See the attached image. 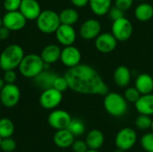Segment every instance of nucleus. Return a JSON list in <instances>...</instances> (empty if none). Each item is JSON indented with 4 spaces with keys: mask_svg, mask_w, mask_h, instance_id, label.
I'll return each instance as SVG.
<instances>
[{
    "mask_svg": "<svg viewBox=\"0 0 153 152\" xmlns=\"http://www.w3.org/2000/svg\"><path fill=\"white\" fill-rule=\"evenodd\" d=\"M69 89L84 95L105 96L108 92V87L101 75L92 66L86 64H79L68 68L65 73Z\"/></svg>",
    "mask_w": 153,
    "mask_h": 152,
    "instance_id": "1",
    "label": "nucleus"
},
{
    "mask_svg": "<svg viewBox=\"0 0 153 152\" xmlns=\"http://www.w3.org/2000/svg\"><path fill=\"white\" fill-rule=\"evenodd\" d=\"M24 56L23 48L20 45H8L0 54V68L4 72L18 68Z\"/></svg>",
    "mask_w": 153,
    "mask_h": 152,
    "instance_id": "2",
    "label": "nucleus"
},
{
    "mask_svg": "<svg viewBox=\"0 0 153 152\" xmlns=\"http://www.w3.org/2000/svg\"><path fill=\"white\" fill-rule=\"evenodd\" d=\"M127 103L123 95L114 91H108L103 99V107L106 112L114 117H121L126 114L128 109Z\"/></svg>",
    "mask_w": 153,
    "mask_h": 152,
    "instance_id": "3",
    "label": "nucleus"
},
{
    "mask_svg": "<svg viewBox=\"0 0 153 152\" xmlns=\"http://www.w3.org/2000/svg\"><path fill=\"white\" fill-rule=\"evenodd\" d=\"M18 69L23 77L33 79L45 69V63L39 55L29 54L23 56Z\"/></svg>",
    "mask_w": 153,
    "mask_h": 152,
    "instance_id": "4",
    "label": "nucleus"
},
{
    "mask_svg": "<svg viewBox=\"0 0 153 152\" xmlns=\"http://www.w3.org/2000/svg\"><path fill=\"white\" fill-rule=\"evenodd\" d=\"M36 24L39 30L44 34L55 33L61 24L59 13L53 10H43L36 19Z\"/></svg>",
    "mask_w": 153,
    "mask_h": 152,
    "instance_id": "5",
    "label": "nucleus"
},
{
    "mask_svg": "<svg viewBox=\"0 0 153 152\" xmlns=\"http://www.w3.org/2000/svg\"><path fill=\"white\" fill-rule=\"evenodd\" d=\"M137 142V133L131 127H124L120 129L115 137V145L117 149L127 151L134 148Z\"/></svg>",
    "mask_w": 153,
    "mask_h": 152,
    "instance_id": "6",
    "label": "nucleus"
},
{
    "mask_svg": "<svg viewBox=\"0 0 153 152\" xmlns=\"http://www.w3.org/2000/svg\"><path fill=\"white\" fill-rule=\"evenodd\" d=\"M134 31V27L132 22L125 16L117 20L113 21L111 27V33L117 39V41H126L128 40Z\"/></svg>",
    "mask_w": 153,
    "mask_h": 152,
    "instance_id": "7",
    "label": "nucleus"
},
{
    "mask_svg": "<svg viewBox=\"0 0 153 152\" xmlns=\"http://www.w3.org/2000/svg\"><path fill=\"white\" fill-rule=\"evenodd\" d=\"M21 99V90L15 83H5L0 90V101L5 108L15 107Z\"/></svg>",
    "mask_w": 153,
    "mask_h": 152,
    "instance_id": "8",
    "label": "nucleus"
},
{
    "mask_svg": "<svg viewBox=\"0 0 153 152\" xmlns=\"http://www.w3.org/2000/svg\"><path fill=\"white\" fill-rule=\"evenodd\" d=\"M63 100V92L56 90L55 88H49L42 90L39 95V105L47 110L56 109Z\"/></svg>",
    "mask_w": 153,
    "mask_h": 152,
    "instance_id": "9",
    "label": "nucleus"
},
{
    "mask_svg": "<svg viewBox=\"0 0 153 152\" xmlns=\"http://www.w3.org/2000/svg\"><path fill=\"white\" fill-rule=\"evenodd\" d=\"M2 20L3 26L7 28L10 31H19L22 30L27 23V19L20 11L6 12L2 17Z\"/></svg>",
    "mask_w": 153,
    "mask_h": 152,
    "instance_id": "10",
    "label": "nucleus"
},
{
    "mask_svg": "<svg viewBox=\"0 0 153 152\" xmlns=\"http://www.w3.org/2000/svg\"><path fill=\"white\" fill-rule=\"evenodd\" d=\"M71 120L72 117L70 114L63 109H53L48 116V123L49 126H51L56 131L66 129Z\"/></svg>",
    "mask_w": 153,
    "mask_h": 152,
    "instance_id": "11",
    "label": "nucleus"
},
{
    "mask_svg": "<svg viewBox=\"0 0 153 152\" xmlns=\"http://www.w3.org/2000/svg\"><path fill=\"white\" fill-rule=\"evenodd\" d=\"M82 60V53L78 47H74V45L64 47L61 50L60 55V61L61 63L66 66L67 68L74 67L81 64Z\"/></svg>",
    "mask_w": 153,
    "mask_h": 152,
    "instance_id": "12",
    "label": "nucleus"
},
{
    "mask_svg": "<svg viewBox=\"0 0 153 152\" xmlns=\"http://www.w3.org/2000/svg\"><path fill=\"white\" fill-rule=\"evenodd\" d=\"M101 31V24L96 19H88L84 21L80 27V36L85 40L95 39Z\"/></svg>",
    "mask_w": 153,
    "mask_h": 152,
    "instance_id": "13",
    "label": "nucleus"
},
{
    "mask_svg": "<svg viewBox=\"0 0 153 152\" xmlns=\"http://www.w3.org/2000/svg\"><path fill=\"white\" fill-rule=\"evenodd\" d=\"M94 44L96 49L99 52L102 54H108L116 49L117 46V40L113 36L112 33L104 32V33H100L95 39Z\"/></svg>",
    "mask_w": 153,
    "mask_h": 152,
    "instance_id": "14",
    "label": "nucleus"
},
{
    "mask_svg": "<svg viewBox=\"0 0 153 152\" xmlns=\"http://www.w3.org/2000/svg\"><path fill=\"white\" fill-rule=\"evenodd\" d=\"M55 35L57 42L64 47L74 45L76 40V31L72 25L60 24Z\"/></svg>",
    "mask_w": 153,
    "mask_h": 152,
    "instance_id": "15",
    "label": "nucleus"
},
{
    "mask_svg": "<svg viewBox=\"0 0 153 152\" xmlns=\"http://www.w3.org/2000/svg\"><path fill=\"white\" fill-rule=\"evenodd\" d=\"M19 11L27 21H33L38 18L42 10L37 0H22Z\"/></svg>",
    "mask_w": 153,
    "mask_h": 152,
    "instance_id": "16",
    "label": "nucleus"
},
{
    "mask_svg": "<svg viewBox=\"0 0 153 152\" xmlns=\"http://www.w3.org/2000/svg\"><path fill=\"white\" fill-rule=\"evenodd\" d=\"M56 76L57 74L55 72L49 69H44L36 77H34L32 81L37 88L41 90H44L53 87V83Z\"/></svg>",
    "mask_w": 153,
    "mask_h": 152,
    "instance_id": "17",
    "label": "nucleus"
},
{
    "mask_svg": "<svg viewBox=\"0 0 153 152\" xmlns=\"http://www.w3.org/2000/svg\"><path fill=\"white\" fill-rule=\"evenodd\" d=\"M74 138L75 137L74 134L67 128L56 130L53 136V142L60 149H67L71 148L73 142H74Z\"/></svg>",
    "mask_w": 153,
    "mask_h": 152,
    "instance_id": "18",
    "label": "nucleus"
},
{
    "mask_svg": "<svg viewBox=\"0 0 153 152\" xmlns=\"http://www.w3.org/2000/svg\"><path fill=\"white\" fill-rule=\"evenodd\" d=\"M61 50L62 49L60 48V47L58 45L48 44L42 48L39 56L45 64L51 65V64H54V63L57 62L58 60H60Z\"/></svg>",
    "mask_w": 153,
    "mask_h": 152,
    "instance_id": "19",
    "label": "nucleus"
},
{
    "mask_svg": "<svg viewBox=\"0 0 153 152\" xmlns=\"http://www.w3.org/2000/svg\"><path fill=\"white\" fill-rule=\"evenodd\" d=\"M134 108L139 114L152 116L153 115V93L141 95L134 103Z\"/></svg>",
    "mask_w": 153,
    "mask_h": 152,
    "instance_id": "20",
    "label": "nucleus"
},
{
    "mask_svg": "<svg viewBox=\"0 0 153 152\" xmlns=\"http://www.w3.org/2000/svg\"><path fill=\"white\" fill-rule=\"evenodd\" d=\"M131 79H132L131 71L129 70L128 67L125 65H119L114 71L113 80L115 83L120 88L127 87L131 82Z\"/></svg>",
    "mask_w": 153,
    "mask_h": 152,
    "instance_id": "21",
    "label": "nucleus"
},
{
    "mask_svg": "<svg viewBox=\"0 0 153 152\" xmlns=\"http://www.w3.org/2000/svg\"><path fill=\"white\" fill-rule=\"evenodd\" d=\"M134 87L138 90L141 95L152 93L153 91V76L149 73L139 74L134 82Z\"/></svg>",
    "mask_w": 153,
    "mask_h": 152,
    "instance_id": "22",
    "label": "nucleus"
},
{
    "mask_svg": "<svg viewBox=\"0 0 153 152\" xmlns=\"http://www.w3.org/2000/svg\"><path fill=\"white\" fill-rule=\"evenodd\" d=\"M85 142L89 149L100 150L105 142V136L100 130L93 129L86 134Z\"/></svg>",
    "mask_w": 153,
    "mask_h": 152,
    "instance_id": "23",
    "label": "nucleus"
},
{
    "mask_svg": "<svg viewBox=\"0 0 153 152\" xmlns=\"http://www.w3.org/2000/svg\"><path fill=\"white\" fill-rule=\"evenodd\" d=\"M89 5L95 15L102 16L108 14L112 7V0H89Z\"/></svg>",
    "mask_w": 153,
    "mask_h": 152,
    "instance_id": "24",
    "label": "nucleus"
},
{
    "mask_svg": "<svg viewBox=\"0 0 153 152\" xmlns=\"http://www.w3.org/2000/svg\"><path fill=\"white\" fill-rule=\"evenodd\" d=\"M134 16L140 22H148L153 17V6L149 3H141L134 9Z\"/></svg>",
    "mask_w": 153,
    "mask_h": 152,
    "instance_id": "25",
    "label": "nucleus"
},
{
    "mask_svg": "<svg viewBox=\"0 0 153 152\" xmlns=\"http://www.w3.org/2000/svg\"><path fill=\"white\" fill-rule=\"evenodd\" d=\"M59 19L61 24L74 25L79 20V13L74 8H65L59 13Z\"/></svg>",
    "mask_w": 153,
    "mask_h": 152,
    "instance_id": "26",
    "label": "nucleus"
},
{
    "mask_svg": "<svg viewBox=\"0 0 153 152\" xmlns=\"http://www.w3.org/2000/svg\"><path fill=\"white\" fill-rule=\"evenodd\" d=\"M13 133H14L13 122L7 117L1 118L0 119V137L2 139L12 137Z\"/></svg>",
    "mask_w": 153,
    "mask_h": 152,
    "instance_id": "27",
    "label": "nucleus"
},
{
    "mask_svg": "<svg viewBox=\"0 0 153 152\" xmlns=\"http://www.w3.org/2000/svg\"><path fill=\"white\" fill-rule=\"evenodd\" d=\"M67 129L74 134V137L82 136L86 130L84 123L79 118H72Z\"/></svg>",
    "mask_w": 153,
    "mask_h": 152,
    "instance_id": "28",
    "label": "nucleus"
},
{
    "mask_svg": "<svg viewBox=\"0 0 153 152\" xmlns=\"http://www.w3.org/2000/svg\"><path fill=\"white\" fill-rule=\"evenodd\" d=\"M152 123V119L151 118V116L147 115H143V114H139V116L135 118V121H134L135 127L142 131L151 129Z\"/></svg>",
    "mask_w": 153,
    "mask_h": 152,
    "instance_id": "29",
    "label": "nucleus"
},
{
    "mask_svg": "<svg viewBox=\"0 0 153 152\" xmlns=\"http://www.w3.org/2000/svg\"><path fill=\"white\" fill-rule=\"evenodd\" d=\"M143 150L146 152H153V132L143 134L140 141Z\"/></svg>",
    "mask_w": 153,
    "mask_h": 152,
    "instance_id": "30",
    "label": "nucleus"
},
{
    "mask_svg": "<svg viewBox=\"0 0 153 152\" xmlns=\"http://www.w3.org/2000/svg\"><path fill=\"white\" fill-rule=\"evenodd\" d=\"M125 99L129 103H135L141 96V93L135 87H128L125 90L124 95Z\"/></svg>",
    "mask_w": 153,
    "mask_h": 152,
    "instance_id": "31",
    "label": "nucleus"
},
{
    "mask_svg": "<svg viewBox=\"0 0 153 152\" xmlns=\"http://www.w3.org/2000/svg\"><path fill=\"white\" fill-rule=\"evenodd\" d=\"M16 142L12 137L4 138L1 141L0 150L3 152H13L16 149Z\"/></svg>",
    "mask_w": 153,
    "mask_h": 152,
    "instance_id": "32",
    "label": "nucleus"
},
{
    "mask_svg": "<svg viewBox=\"0 0 153 152\" xmlns=\"http://www.w3.org/2000/svg\"><path fill=\"white\" fill-rule=\"evenodd\" d=\"M53 88H55L56 90L61 91V92H64L67 89H69V86H68V82H67V80L65 79V75L64 76H60V75H57L54 81V83H53Z\"/></svg>",
    "mask_w": 153,
    "mask_h": 152,
    "instance_id": "33",
    "label": "nucleus"
},
{
    "mask_svg": "<svg viewBox=\"0 0 153 152\" xmlns=\"http://www.w3.org/2000/svg\"><path fill=\"white\" fill-rule=\"evenodd\" d=\"M22 0H4L3 6L6 12L19 11Z\"/></svg>",
    "mask_w": 153,
    "mask_h": 152,
    "instance_id": "34",
    "label": "nucleus"
},
{
    "mask_svg": "<svg viewBox=\"0 0 153 152\" xmlns=\"http://www.w3.org/2000/svg\"><path fill=\"white\" fill-rule=\"evenodd\" d=\"M71 148L74 152H86L89 150L85 140H74Z\"/></svg>",
    "mask_w": 153,
    "mask_h": 152,
    "instance_id": "35",
    "label": "nucleus"
},
{
    "mask_svg": "<svg viewBox=\"0 0 153 152\" xmlns=\"http://www.w3.org/2000/svg\"><path fill=\"white\" fill-rule=\"evenodd\" d=\"M124 13H125V12L122 11L121 9H119L118 7H117L116 5L112 6V7L110 8V10L108 11V13L109 18H110L111 20H113V21L124 17V16H125Z\"/></svg>",
    "mask_w": 153,
    "mask_h": 152,
    "instance_id": "36",
    "label": "nucleus"
},
{
    "mask_svg": "<svg viewBox=\"0 0 153 152\" xmlns=\"http://www.w3.org/2000/svg\"><path fill=\"white\" fill-rule=\"evenodd\" d=\"M134 4V0H115V5L126 12L129 10Z\"/></svg>",
    "mask_w": 153,
    "mask_h": 152,
    "instance_id": "37",
    "label": "nucleus"
},
{
    "mask_svg": "<svg viewBox=\"0 0 153 152\" xmlns=\"http://www.w3.org/2000/svg\"><path fill=\"white\" fill-rule=\"evenodd\" d=\"M3 79L5 83H14L17 80V74L14 70H7L4 71Z\"/></svg>",
    "mask_w": 153,
    "mask_h": 152,
    "instance_id": "38",
    "label": "nucleus"
},
{
    "mask_svg": "<svg viewBox=\"0 0 153 152\" xmlns=\"http://www.w3.org/2000/svg\"><path fill=\"white\" fill-rule=\"evenodd\" d=\"M71 3L75 6V7H84L87 4H89V0H70Z\"/></svg>",
    "mask_w": 153,
    "mask_h": 152,
    "instance_id": "39",
    "label": "nucleus"
},
{
    "mask_svg": "<svg viewBox=\"0 0 153 152\" xmlns=\"http://www.w3.org/2000/svg\"><path fill=\"white\" fill-rule=\"evenodd\" d=\"M10 32H11V31H10L7 28H5L4 26H2V27L0 28V39H1V40L6 39L9 37Z\"/></svg>",
    "mask_w": 153,
    "mask_h": 152,
    "instance_id": "40",
    "label": "nucleus"
},
{
    "mask_svg": "<svg viewBox=\"0 0 153 152\" xmlns=\"http://www.w3.org/2000/svg\"><path fill=\"white\" fill-rule=\"evenodd\" d=\"M4 84H5V82H4V79H3V78H0V90H2V88L4 87Z\"/></svg>",
    "mask_w": 153,
    "mask_h": 152,
    "instance_id": "41",
    "label": "nucleus"
},
{
    "mask_svg": "<svg viewBox=\"0 0 153 152\" xmlns=\"http://www.w3.org/2000/svg\"><path fill=\"white\" fill-rule=\"evenodd\" d=\"M86 152H100V151H99V150H91V149H89V150H88Z\"/></svg>",
    "mask_w": 153,
    "mask_h": 152,
    "instance_id": "42",
    "label": "nucleus"
},
{
    "mask_svg": "<svg viewBox=\"0 0 153 152\" xmlns=\"http://www.w3.org/2000/svg\"><path fill=\"white\" fill-rule=\"evenodd\" d=\"M115 152H126V151H124L123 150H120V149H117V150L115 151Z\"/></svg>",
    "mask_w": 153,
    "mask_h": 152,
    "instance_id": "43",
    "label": "nucleus"
},
{
    "mask_svg": "<svg viewBox=\"0 0 153 152\" xmlns=\"http://www.w3.org/2000/svg\"><path fill=\"white\" fill-rule=\"evenodd\" d=\"M3 26V20H2V18L0 17V28Z\"/></svg>",
    "mask_w": 153,
    "mask_h": 152,
    "instance_id": "44",
    "label": "nucleus"
},
{
    "mask_svg": "<svg viewBox=\"0 0 153 152\" xmlns=\"http://www.w3.org/2000/svg\"><path fill=\"white\" fill-rule=\"evenodd\" d=\"M151 129H152V131L153 132V119H152V127H151Z\"/></svg>",
    "mask_w": 153,
    "mask_h": 152,
    "instance_id": "45",
    "label": "nucleus"
},
{
    "mask_svg": "<svg viewBox=\"0 0 153 152\" xmlns=\"http://www.w3.org/2000/svg\"><path fill=\"white\" fill-rule=\"evenodd\" d=\"M1 141H2V138L0 137V144H1Z\"/></svg>",
    "mask_w": 153,
    "mask_h": 152,
    "instance_id": "46",
    "label": "nucleus"
},
{
    "mask_svg": "<svg viewBox=\"0 0 153 152\" xmlns=\"http://www.w3.org/2000/svg\"><path fill=\"white\" fill-rule=\"evenodd\" d=\"M138 1H144V0H138Z\"/></svg>",
    "mask_w": 153,
    "mask_h": 152,
    "instance_id": "47",
    "label": "nucleus"
}]
</instances>
